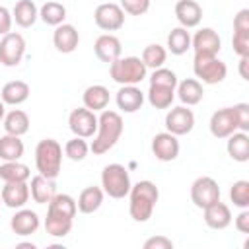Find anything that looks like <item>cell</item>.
Returning <instances> with one entry per match:
<instances>
[{
  "label": "cell",
  "instance_id": "4316f807",
  "mask_svg": "<svg viewBox=\"0 0 249 249\" xmlns=\"http://www.w3.org/2000/svg\"><path fill=\"white\" fill-rule=\"evenodd\" d=\"M226 140H228V142H226L228 156H230L233 161L245 163V161L249 160V134H247V132H241V130H235V132H231Z\"/></svg>",
  "mask_w": 249,
  "mask_h": 249
},
{
  "label": "cell",
  "instance_id": "e0dca14e",
  "mask_svg": "<svg viewBox=\"0 0 249 249\" xmlns=\"http://www.w3.org/2000/svg\"><path fill=\"white\" fill-rule=\"evenodd\" d=\"M93 53L95 56L101 60V62H107L111 64L113 60H117L123 53V47H121V39L113 33H103L95 39L93 43Z\"/></svg>",
  "mask_w": 249,
  "mask_h": 249
},
{
  "label": "cell",
  "instance_id": "f1b7e54d",
  "mask_svg": "<svg viewBox=\"0 0 249 249\" xmlns=\"http://www.w3.org/2000/svg\"><path fill=\"white\" fill-rule=\"evenodd\" d=\"M12 18L19 27H31L39 18V8L35 6L33 0H18L12 10Z\"/></svg>",
  "mask_w": 249,
  "mask_h": 249
},
{
  "label": "cell",
  "instance_id": "9a60e30c",
  "mask_svg": "<svg viewBox=\"0 0 249 249\" xmlns=\"http://www.w3.org/2000/svg\"><path fill=\"white\" fill-rule=\"evenodd\" d=\"M41 226V218L35 210H29V208H18V212L10 218V228L16 235H31L39 230Z\"/></svg>",
  "mask_w": 249,
  "mask_h": 249
},
{
  "label": "cell",
  "instance_id": "1f68e13d",
  "mask_svg": "<svg viewBox=\"0 0 249 249\" xmlns=\"http://www.w3.org/2000/svg\"><path fill=\"white\" fill-rule=\"evenodd\" d=\"M191 49V33L185 27H173L167 35V51L175 56L185 54Z\"/></svg>",
  "mask_w": 249,
  "mask_h": 249
},
{
  "label": "cell",
  "instance_id": "5bb4252c",
  "mask_svg": "<svg viewBox=\"0 0 249 249\" xmlns=\"http://www.w3.org/2000/svg\"><path fill=\"white\" fill-rule=\"evenodd\" d=\"M191 47L195 54H218L222 49V39L212 27H200L191 37Z\"/></svg>",
  "mask_w": 249,
  "mask_h": 249
},
{
  "label": "cell",
  "instance_id": "8fae6325",
  "mask_svg": "<svg viewBox=\"0 0 249 249\" xmlns=\"http://www.w3.org/2000/svg\"><path fill=\"white\" fill-rule=\"evenodd\" d=\"M68 128L74 136L91 138L97 130V115L88 107H78L68 115Z\"/></svg>",
  "mask_w": 249,
  "mask_h": 249
},
{
  "label": "cell",
  "instance_id": "484cf974",
  "mask_svg": "<svg viewBox=\"0 0 249 249\" xmlns=\"http://www.w3.org/2000/svg\"><path fill=\"white\" fill-rule=\"evenodd\" d=\"M109 99H111L109 89H107L105 86H101V84L88 86V88L84 89V93H82V103H84V107H88V109L93 111V113L107 109Z\"/></svg>",
  "mask_w": 249,
  "mask_h": 249
},
{
  "label": "cell",
  "instance_id": "83f0119b",
  "mask_svg": "<svg viewBox=\"0 0 249 249\" xmlns=\"http://www.w3.org/2000/svg\"><path fill=\"white\" fill-rule=\"evenodd\" d=\"M103 198H105V193L101 187H86L80 195H78V200H76V206H78V212L82 214H93L101 208L103 204Z\"/></svg>",
  "mask_w": 249,
  "mask_h": 249
},
{
  "label": "cell",
  "instance_id": "d6a6232c",
  "mask_svg": "<svg viewBox=\"0 0 249 249\" xmlns=\"http://www.w3.org/2000/svg\"><path fill=\"white\" fill-rule=\"evenodd\" d=\"M31 171L25 163H21L19 160L16 161H4L0 165V179L4 183H16V181H29Z\"/></svg>",
  "mask_w": 249,
  "mask_h": 249
},
{
  "label": "cell",
  "instance_id": "b9f144b4",
  "mask_svg": "<svg viewBox=\"0 0 249 249\" xmlns=\"http://www.w3.org/2000/svg\"><path fill=\"white\" fill-rule=\"evenodd\" d=\"M235 121H237V130L249 132V105L247 103H237L233 105Z\"/></svg>",
  "mask_w": 249,
  "mask_h": 249
},
{
  "label": "cell",
  "instance_id": "681fc988",
  "mask_svg": "<svg viewBox=\"0 0 249 249\" xmlns=\"http://www.w3.org/2000/svg\"><path fill=\"white\" fill-rule=\"evenodd\" d=\"M16 247H29V249H35L37 245H35V243H18Z\"/></svg>",
  "mask_w": 249,
  "mask_h": 249
},
{
  "label": "cell",
  "instance_id": "5b68a950",
  "mask_svg": "<svg viewBox=\"0 0 249 249\" xmlns=\"http://www.w3.org/2000/svg\"><path fill=\"white\" fill-rule=\"evenodd\" d=\"M132 183H130V175L128 169L121 163H109L103 167L101 171V189L107 196L111 198H124L128 196Z\"/></svg>",
  "mask_w": 249,
  "mask_h": 249
},
{
  "label": "cell",
  "instance_id": "e575fe53",
  "mask_svg": "<svg viewBox=\"0 0 249 249\" xmlns=\"http://www.w3.org/2000/svg\"><path fill=\"white\" fill-rule=\"evenodd\" d=\"M146 97L154 109H169L173 105V99H175V89L161 88V86H150Z\"/></svg>",
  "mask_w": 249,
  "mask_h": 249
},
{
  "label": "cell",
  "instance_id": "3957f363",
  "mask_svg": "<svg viewBox=\"0 0 249 249\" xmlns=\"http://www.w3.org/2000/svg\"><path fill=\"white\" fill-rule=\"evenodd\" d=\"M35 167L43 177L56 179L62 169V146L54 138H43L35 146Z\"/></svg>",
  "mask_w": 249,
  "mask_h": 249
},
{
  "label": "cell",
  "instance_id": "d6986e66",
  "mask_svg": "<svg viewBox=\"0 0 249 249\" xmlns=\"http://www.w3.org/2000/svg\"><path fill=\"white\" fill-rule=\"evenodd\" d=\"M72 226H74V218L60 212V210H54V208H49L47 206V218H45V231L51 235V237H66L70 231H72Z\"/></svg>",
  "mask_w": 249,
  "mask_h": 249
},
{
  "label": "cell",
  "instance_id": "ee69618b",
  "mask_svg": "<svg viewBox=\"0 0 249 249\" xmlns=\"http://www.w3.org/2000/svg\"><path fill=\"white\" fill-rule=\"evenodd\" d=\"M233 31H249V10L243 8L233 18Z\"/></svg>",
  "mask_w": 249,
  "mask_h": 249
},
{
  "label": "cell",
  "instance_id": "52a82bcc",
  "mask_svg": "<svg viewBox=\"0 0 249 249\" xmlns=\"http://www.w3.org/2000/svg\"><path fill=\"white\" fill-rule=\"evenodd\" d=\"M25 54V39L23 35L10 31L6 35H2L0 39V64L14 68L23 60Z\"/></svg>",
  "mask_w": 249,
  "mask_h": 249
},
{
  "label": "cell",
  "instance_id": "f546056e",
  "mask_svg": "<svg viewBox=\"0 0 249 249\" xmlns=\"http://www.w3.org/2000/svg\"><path fill=\"white\" fill-rule=\"evenodd\" d=\"M4 130L6 134H14V136H23L29 130V117L25 111L21 109H12L10 113L4 115Z\"/></svg>",
  "mask_w": 249,
  "mask_h": 249
},
{
  "label": "cell",
  "instance_id": "4dcf8cb0",
  "mask_svg": "<svg viewBox=\"0 0 249 249\" xmlns=\"http://www.w3.org/2000/svg\"><path fill=\"white\" fill-rule=\"evenodd\" d=\"M25 146L21 142V136L14 134H4L0 138V160L2 161H16L23 156Z\"/></svg>",
  "mask_w": 249,
  "mask_h": 249
},
{
  "label": "cell",
  "instance_id": "ffe728a7",
  "mask_svg": "<svg viewBox=\"0 0 249 249\" xmlns=\"http://www.w3.org/2000/svg\"><path fill=\"white\" fill-rule=\"evenodd\" d=\"M144 99V91L138 86H121L115 95V103L123 113H136L142 109Z\"/></svg>",
  "mask_w": 249,
  "mask_h": 249
},
{
  "label": "cell",
  "instance_id": "4fadbf2b",
  "mask_svg": "<svg viewBox=\"0 0 249 249\" xmlns=\"http://www.w3.org/2000/svg\"><path fill=\"white\" fill-rule=\"evenodd\" d=\"M179 150H181V146H179L177 136L167 132V130L165 132H158L152 138V154L160 161H173V160H177Z\"/></svg>",
  "mask_w": 249,
  "mask_h": 249
},
{
  "label": "cell",
  "instance_id": "44dd1931",
  "mask_svg": "<svg viewBox=\"0 0 249 249\" xmlns=\"http://www.w3.org/2000/svg\"><path fill=\"white\" fill-rule=\"evenodd\" d=\"M202 212H204V224L210 230H226L231 224V210L222 200L208 204L206 208H202Z\"/></svg>",
  "mask_w": 249,
  "mask_h": 249
},
{
  "label": "cell",
  "instance_id": "f6af8a7d",
  "mask_svg": "<svg viewBox=\"0 0 249 249\" xmlns=\"http://www.w3.org/2000/svg\"><path fill=\"white\" fill-rule=\"evenodd\" d=\"M12 23H14L12 12L6 6H0V35L10 33L12 31Z\"/></svg>",
  "mask_w": 249,
  "mask_h": 249
},
{
  "label": "cell",
  "instance_id": "f35d334b",
  "mask_svg": "<svg viewBox=\"0 0 249 249\" xmlns=\"http://www.w3.org/2000/svg\"><path fill=\"white\" fill-rule=\"evenodd\" d=\"M177 82H179L177 80V74L173 70H169V68H163V66L156 68L152 72V76H150V86H161V88L175 89L177 88Z\"/></svg>",
  "mask_w": 249,
  "mask_h": 249
},
{
  "label": "cell",
  "instance_id": "8992f818",
  "mask_svg": "<svg viewBox=\"0 0 249 249\" xmlns=\"http://www.w3.org/2000/svg\"><path fill=\"white\" fill-rule=\"evenodd\" d=\"M193 72L200 84H222L228 76V66L218 54H195L193 58Z\"/></svg>",
  "mask_w": 249,
  "mask_h": 249
},
{
  "label": "cell",
  "instance_id": "ab89813d",
  "mask_svg": "<svg viewBox=\"0 0 249 249\" xmlns=\"http://www.w3.org/2000/svg\"><path fill=\"white\" fill-rule=\"evenodd\" d=\"M231 49L237 56H249V31H233Z\"/></svg>",
  "mask_w": 249,
  "mask_h": 249
},
{
  "label": "cell",
  "instance_id": "8d00e7d4",
  "mask_svg": "<svg viewBox=\"0 0 249 249\" xmlns=\"http://www.w3.org/2000/svg\"><path fill=\"white\" fill-rule=\"evenodd\" d=\"M88 154H89V144L86 142V138L74 136L64 144V156L72 161H82L88 158Z\"/></svg>",
  "mask_w": 249,
  "mask_h": 249
},
{
  "label": "cell",
  "instance_id": "2e32d148",
  "mask_svg": "<svg viewBox=\"0 0 249 249\" xmlns=\"http://www.w3.org/2000/svg\"><path fill=\"white\" fill-rule=\"evenodd\" d=\"M78 43H80V33L72 23H60V25L54 27L53 45H54V49L58 53L70 54V53H74L78 49Z\"/></svg>",
  "mask_w": 249,
  "mask_h": 249
},
{
  "label": "cell",
  "instance_id": "c3c4849f",
  "mask_svg": "<svg viewBox=\"0 0 249 249\" xmlns=\"http://www.w3.org/2000/svg\"><path fill=\"white\" fill-rule=\"evenodd\" d=\"M4 115H6V105H4V101L0 99V123L4 121Z\"/></svg>",
  "mask_w": 249,
  "mask_h": 249
},
{
  "label": "cell",
  "instance_id": "6da1fadb",
  "mask_svg": "<svg viewBox=\"0 0 249 249\" xmlns=\"http://www.w3.org/2000/svg\"><path fill=\"white\" fill-rule=\"evenodd\" d=\"M160 198V189L156 183L144 179L130 187L128 191V214L134 222H148L154 214V208Z\"/></svg>",
  "mask_w": 249,
  "mask_h": 249
},
{
  "label": "cell",
  "instance_id": "7bdbcfd3",
  "mask_svg": "<svg viewBox=\"0 0 249 249\" xmlns=\"http://www.w3.org/2000/svg\"><path fill=\"white\" fill-rule=\"evenodd\" d=\"M144 249H173V241L165 235H154L144 241Z\"/></svg>",
  "mask_w": 249,
  "mask_h": 249
},
{
  "label": "cell",
  "instance_id": "7c38bea8",
  "mask_svg": "<svg viewBox=\"0 0 249 249\" xmlns=\"http://www.w3.org/2000/svg\"><path fill=\"white\" fill-rule=\"evenodd\" d=\"M208 128H210V134L214 138H228L231 132H235L237 121H235L233 107H222V109L214 111L210 117Z\"/></svg>",
  "mask_w": 249,
  "mask_h": 249
},
{
  "label": "cell",
  "instance_id": "60d3db41",
  "mask_svg": "<svg viewBox=\"0 0 249 249\" xmlns=\"http://www.w3.org/2000/svg\"><path fill=\"white\" fill-rule=\"evenodd\" d=\"M119 6L128 16H144L150 10V0H121Z\"/></svg>",
  "mask_w": 249,
  "mask_h": 249
},
{
  "label": "cell",
  "instance_id": "603a6c76",
  "mask_svg": "<svg viewBox=\"0 0 249 249\" xmlns=\"http://www.w3.org/2000/svg\"><path fill=\"white\" fill-rule=\"evenodd\" d=\"M29 93H31V88H29L27 82H23V80H10V82H6L2 86L0 99L4 101V105L18 107V105H21V103L27 101Z\"/></svg>",
  "mask_w": 249,
  "mask_h": 249
},
{
  "label": "cell",
  "instance_id": "ba28073f",
  "mask_svg": "<svg viewBox=\"0 0 249 249\" xmlns=\"http://www.w3.org/2000/svg\"><path fill=\"white\" fill-rule=\"evenodd\" d=\"M191 200L200 210L206 208L208 204L220 200V187H218V183L212 177H208V175H202V177L195 179L193 185H191Z\"/></svg>",
  "mask_w": 249,
  "mask_h": 249
},
{
  "label": "cell",
  "instance_id": "d4e9b609",
  "mask_svg": "<svg viewBox=\"0 0 249 249\" xmlns=\"http://www.w3.org/2000/svg\"><path fill=\"white\" fill-rule=\"evenodd\" d=\"M29 193H31V198H33L37 204H49V200L56 195V183H54V179L43 177V175L39 173V175L31 177Z\"/></svg>",
  "mask_w": 249,
  "mask_h": 249
},
{
  "label": "cell",
  "instance_id": "277c9868",
  "mask_svg": "<svg viewBox=\"0 0 249 249\" xmlns=\"http://www.w3.org/2000/svg\"><path fill=\"white\" fill-rule=\"evenodd\" d=\"M148 74L140 56H119L109 64V76L119 86H138Z\"/></svg>",
  "mask_w": 249,
  "mask_h": 249
},
{
  "label": "cell",
  "instance_id": "7402d4cb",
  "mask_svg": "<svg viewBox=\"0 0 249 249\" xmlns=\"http://www.w3.org/2000/svg\"><path fill=\"white\" fill-rule=\"evenodd\" d=\"M175 18H177L181 27L193 29L202 19V8L195 0H177V4H175Z\"/></svg>",
  "mask_w": 249,
  "mask_h": 249
},
{
  "label": "cell",
  "instance_id": "74e56055",
  "mask_svg": "<svg viewBox=\"0 0 249 249\" xmlns=\"http://www.w3.org/2000/svg\"><path fill=\"white\" fill-rule=\"evenodd\" d=\"M230 200L237 208H249V181L239 179L230 187Z\"/></svg>",
  "mask_w": 249,
  "mask_h": 249
},
{
  "label": "cell",
  "instance_id": "836d02e7",
  "mask_svg": "<svg viewBox=\"0 0 249 249\" xmlns=\"http://www.w3.org/2000/svg\"><path fill=\"white\" fill-rule=\"evenodd\" d=\"M39 18L47 23V25H60L64 23V18H66V8L62 2H56V0H51V2H45L39 10Z\"/></svg>",
  "mask_w": 249,
  "mask_h": 249
},
{
  "label": "cell",
  "instance_id": "9c48e42d",
  "mask_svg": "<svg viewBox=\"0 0 249 249\" xmlns=\"http://www.w3.org/2000/svg\"><path fill=\"white\" fill-rule=\"evenodd\" d=\"M93 21L103 31H119L124 25V12L115 2H103L95 8Z\"/></svg>",
  "mask_w": 249,
  "mask_h": 249
},
{
  "label": "cell",
  "instance_id": "d590c367",
  "mask_svg": "<svg viewBox=\"0 0 249 249\" xmlns=\"http://www.w3.org/2000/svg\"><path fill=\"white\" fill-rule=\"evenodd\" d=\"M140 58H142V62H144L146 68L156 70V68L163 66V62H165V58H167V51H165V47H161V45H158V43H152V45H146V47H144Z\"/></svg>",
  "mask_w": 249,
  "mask_h": 249
},
{
  "label": "cell",
  "instance_id": "f907efd6",
  "mask_svg": "<svg viewBox=\"0 0 249 249\" xmlns=\"http://www.w3.org/2000/svg\"><path fill=\"white\" fill-rule=\"evenodd\" d=\"M0 206H2V198H0Z\"/></svg>",
  "mask_w": 249,
  "mask_h": 249
},
{
  "label": "cell",
  "instance_id": "bcb514c9",
  "mask_svg": "<svg viewBox=\"0 0 249 249\" xmlns=\"http://www.w3.org/2000/svg\"><path fill=\"white\" fill-rule=\"evenodd\" d=\"M235 230L241 231V233H249V210L247 208H241V212L235 216Z\"/></svg>",
  "mask_w": 249,
  "mask_h": 249
},
{
  "label": "cell",
  "instance_id": "ac0fdd59",
  "mask_svg": "<svg viewBox=\"0 0 249 249\" xmlns=\"http://www.w3.org/2000/svg\"><path fill=\"white\" fill-rule=\"evenodd\" d=\"M31 193H29V185L27 181H16V183H4L0 198L8 208H23L29 200Z\"/></svg>",
  "mask_w": 249,
  "mask_h": 249
},
{
  "label": "cell",
  "instance_id": "7dc6e473",
  "mask_svg": "<svg viewBox=\"0 0 249 249\" xmlns=\"http://www.w3.org/2000/svg\"><path fill=\"white\" fill-rule=\"evenodd\" d=\"M247 64H249V56H239V76H241L243 80H249Z\"/></svg>",
  "mask_w": 249,
  "mask_h": 249
},
{
  "label": "cell",
  "instance_id": "cb8c5ba5",
  "mask_svg": "<svg viewBox=\"0 0 249 249\" xmlns=\"http://www.w3.org/2000/svg\"><path fill=\"white\" fill-rule=\"evenodd\" d=\"M175 93L179 97V101L187 107H193V105H198L204 97V89H202V84L196 80V78H185L181 82H177V88H175Z\"/></svg>",
  "mask_w": 249,
  "mask_h": 249
},
{
  "label": "cell",
  "instance_id": "7a4b0ae2",
  "mask_svg": "<svg viewBox=\"0 0 249 249\" xmlns=\"http://www.w3.org/2000/svg\"><path fill=\"white\" fill-rule=\"evenodd\" d=\"M123 128H124L123 117L117 111L103 109L101 115L97 117V130L89 144V152H93V156H101V154L109 152L119 142Z\"/></svg>",
  "mask_w": 249,
  "mask_h": 249
},
{
  "label": "cell",
  "instance_id": "30bf717a",
  "mask_svg": "<svg viewBox=\"0 0 249 249\" xmlns=\"http://www.w3.org/2000/svg\"><path fill=\"white\" fill-rule=\"evenodd\" d=\"M195 128V113L187 105L171 107L165 115V130L175 136H185Z\"/></svg>",
  "mask_w": 249,
  "mask_h": 249
}]
</instances>
